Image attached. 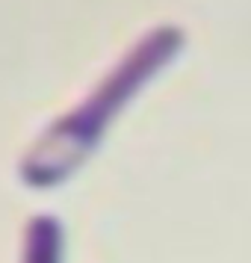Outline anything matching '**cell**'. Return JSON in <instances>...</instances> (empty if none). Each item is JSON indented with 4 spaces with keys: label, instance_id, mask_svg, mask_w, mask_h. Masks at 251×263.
<instances>
[{
    "label": "cell",
    "instance_id": "cell-1",
    "mask_svg": "<svg viewBox=\"0 0 251 263\" xmlns=\"http://www.w3.org/2000/svg\"><path fill=\"white\" fill-rule=\"evenodd\" d=\"M183 48V27L160 24L148 30L71 112L56 119L27 148L18 166L21 180L33 190H50L74 178V172L104 142L109 124L127 109V104L145 86L178 60Z\"/></svg>",
    "mask_w": 251,
    "mask_h": 263
},
{
    "label": "cell",
    "instance_id": "cell-2",
    "mask_svg": "<svg viewBox=\"0 0 251 263\" xmlns=\"http://www.w3.org/2000/svg\"><path fill=\"white\" fill-rule=\"evenodd\" d=\"M65 234L56 216H33L24 231V263H62Z\"/></svg>",
    "mask_w": 251,
    "mask_h": 263
}]
</instances>
